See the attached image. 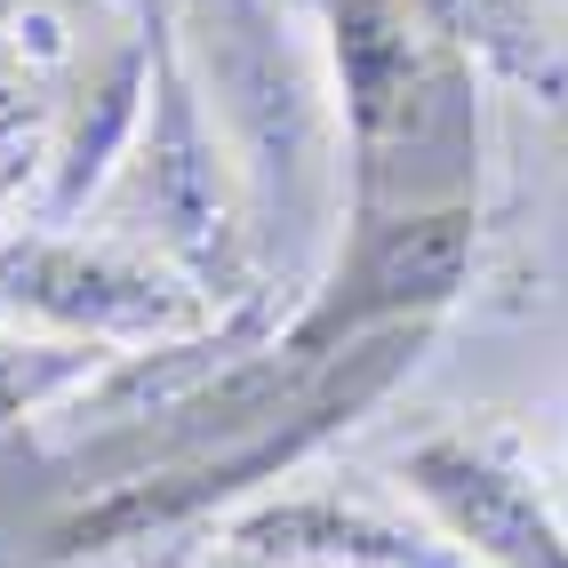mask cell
<instances>
[{
	"label": "cell",
	"instance_id": "obj_8",
	"mask_svg": "<svg viewBox=\"0 0 568 568\" xmlns=\"http://www.w3.org/2000/svg\"><path fill=\"white\" fill-rule=\"evenodd\" d=\"M416 9H433L440 24H457V0H416Z\"/></svg>",
	"mask_w": 568,
	"mask_h": 568
},
{
	"label": "cell",
	"instance_id": "obj_6",
	"mask_svg": "<svg viewBox=\"0 0 568 568\" xmlns=\"http://www.w3.org/2000/svg\"><path fill=\"white\" fill-rule=\"evenodd\" d=\"M49 153V112L32 97V81H0V201L24 193V176Z\"/></svg>",
	"mask_w": 568,
	"mask_h": 568
},
{
	"label": "cell",
	"instance_id": "obj_7",
	"mask_svg": "<svg viewBox=\"0 0 568 568\" xmlns=\"http://www.w3.org/2000/svg\"><path fill=\"white\" fill-rule=\"evenodd\" d=\"M49 385H57V368H49V361H32V353H17V345H0V416H24Z\"/></svg>",
	"mask_w": 568,
	"mask_h": 568
},
{
	"label": "cell",
	"instance_id": "obj_9",
	"mask_svg": "<svg viewBox=\"0 0 568 568\" xmlns=\"http://www.w3.org/2000/svg\"><path fill=\"white\" fill-rule=\"evenodd\" d=\"M216 568H273V560H248V552H233V560H216Z\"/></svg>",
	"mask_w": 568,
	"mask_h": 568
},
{
	"label": "cell",
	"instance_id": "obj_1",
	"mask_svg": "<svg viewBox=\"0 0 568 568\" xmlns=\"http://www.w3.org/2000/svg\"><path fill=\"white\" fill-rule=\"evenodd\" d=\"M0 305L64 336H184L201 296L153 256L64 233H0Z\"/></svg>",
	"mask_w": 568,
	"mask_h": 568
},
{
	"label": "cell",
	"instance_id": "obj_4",
	"mask_svg": "<svg viewBox=\"0 0 568 568\" xmlns=\"http://www.w3.org/2000/svg\"><path fill=\"white\" fill-rule=\"evenodd\" d=\"M336 64L368 176H385L400 153H425L440 121V72L416 41L408 0H336Z\"/></svg>",
	"mask_w": 568,
	"mask_h": 568
},
{
	"label": "cell",
	"instance_id": "obj_2",
	"mask_svg": "<svg viewBox=\"0 0 568 568\" xmlns=\"http://www.w3.org/2000/svg\"><path fill=\"white\" fill-rule=\"evenodd\" d=\"M408 497L433 513V528L480 568H568V528L545 505V488L528 480L505 448L473 433H433L400 457Z\"/></svg>",
	"mask_w": 568,
	"mask_h": 568
},
{
	"label": "cell",
	"instance_id": "obj_10",
	"mask_svg": "<svg viewBox=\"0 0 568 568\" xmlns=\"http://www.w3.org/2000/svg\"><path fill=\"white\" fill-rule=\"evenodd\" d=\"M17 9H24V0H0V24H9V17H17Z\"/></svg>",
	"mask_w": 568,
	"mask_h": 568
},
{
	"label": "cell",
	"instance_id": "obj_3",
	"mask_svg": "<svg viewBox=\"0 0 568 568\" xmlns=\"http://www.w3.org/2000/svg\"><path fill=\"white\" fill-rule=\"evenodd\" d=\"M473 256H480L473 209H400L393 224H376V233H368L353 281L336 288V305H321L305 328H296L288 353L305 368H321L328 353H345L361 328H408V321L440 313L448 296L465 288Z\"/></svg>",
	"mask_w": 568,
	"mask_h": 568
},
{
	"label": "cell",
	"instance_id": "obj_5",
	"mask_svg": "<svg viewBox=\"0 0 568 568\" xmlns=\"http://www.w3.org/2000/svg\"><path fill=\"white\" fill-rule=\"evenodd\" d=\"M233 552L273 560V568H448L425 537L376 520L345 497H281L233 520Z\"/></svg>",
	"mask_w": 568,
	"mask_h": 568
}]
</instances>
